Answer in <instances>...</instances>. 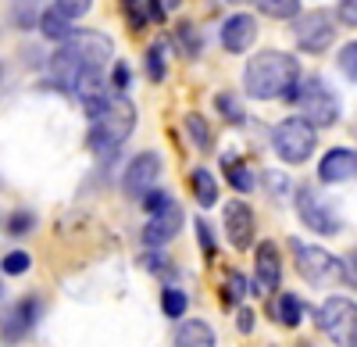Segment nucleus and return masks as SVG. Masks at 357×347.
Wrapping results in <instances>:
<instances>
[{
    "label": "nucleus",
    "mask_w": 357,
    "mask_h": 347,
    "mask_svg": "<svg viewBox=\"0 0 357 347\" xmlns=\"http://www.w3.org/2000/svg\"><path fill=\"white\" fill-rule=\"evenodd\" d=\"M82 108L89 115V122H93L89 126V151L100 158H111L136 126V104L126 94H114V97L100 94L93 101H86Z\"/></svg>",
    "instance_id": "f257e3e1"
},
{
    "label": "nucleus",
    "mask_w": 357,
    "mask_h": 347,
    "mask_svg": "<svg viewBox=\"0 0 357 347\" xmlns=\"http://www.w3.org/2000/svg\"><path fill=\"white\" fill-rule=\"evenodd\" d=\"M243 86L254 101H296L301 90V65L286 50H261L243 68Z\"/></svg>",
    "instance_id": "f03ea898"
},
{
    "label": "nucleus",
    "mask_w": 357,
    "mask_h": 347,
    "mask_svg": "<svg viewBox=\"0 0 357 347\" xmlns=\"http://www.w3.org/2000/svg\"><path fill=\"white\" fill-rule=\"evenodd\" d=\"M314 143H318L314 126H311L307 119H301V115H296V119L279 122L275 133H272V147H275V154H279L282 161H289V165L307 161V158L314 154Z\"/></svg>",
    "instance_id": "7ed1b4c3"
},
{
    "label": "nucleus",
    "mask_w": 357,
    "mask_h": 347,
    "mask_svg": "<svg viewBox=\"0 0 357 347\" xmlns=\"http://www.w3.org/2000/svg\"><path fill=\"white\" fill-rule=\"evenodd\" d=\"M296 104H301V119H307L314 129H325V126L340 122V101H336V94H329V86H325L321 79L301 82Z\"/></svg>",
    "instance_id": "20e7f679"
},
{
    "label": "nucleus",
    "mask_w": 357,
    "mask_h": 347,
    "mask_svg": "<svg viewBox=\"0 0 357 347\" xmlns=\"http://www.w3.org/2000/svg\"><path fill=\"white\" fill-rule=\"evenodd\" d=\"M318 326L336 347L357 344V304L350 297H329L318 311Z\"/></svg>",
    "instance_id": "39448f33"
},
{
    "label": "nucleus",
    "mask_w": 357,
    "mask_h": 347,
    "mask_svg": "<svg viewBox=\"0 0 357 347\" xmlns=\"http://www.w3.org/2000/svg\"><path fill=\"white\" fill-rule=\"evenodd\" d=\"M293 251H296V272H301L307 283L314 286H329L343 276V265H340V258H333L325 247H314V244H301V240H293Z\"/></svg>",
    "instance_id": "423d86ee"
},
{
    "label": "nucleus",
    "mask_w": 357,
    "mask_h": 347,
    "mask_svg": "<svg viewBox=\"0 0 357 347\" xmlns=\"http://www.w3.org/2000/svg\"><path fill=\"white\" fill-rule=\"evenodd\" d=\"M293 36H296V47L301 50L321 54V50H329L333 40H336V22H333L329 11H307V15L296 18Z\"/></svg>",
    "instance_id": "0eeeda50"
},
{
    "label": "nucleus",
    "mask_w": 357,
    "mask_h": 347,
    "mask_svg": "<svg viewBox=\"0 0 357 347\" xmlns=\"http://www.w3.org/2000/svg\"><path fill=\"white\" fill-rule=\"evenodd\" d=\"M296 215L307 222V229H314V233H321V237H336L340 233V219L329 212V205H325L311 186L296 190Z\"/></svg>",
    "instance_id": "6e6552de"
},
{
    "label": "nucleus",
    "mask_w": 357,
    "mask_h": 347,
    "mask_svg": "<svg viewBox=\"0 0 357 347\" xmlns=\"http://www.w3.org/2000/svg\"><path fill=\"white\" fill-rule=\"evenodd\" d=\"M158 176H161V158H158L154 151L136 154V158L129 161V168H126V176H122L126 197H143L146 190L158 183Z\"/></svg>",
    "instance_id": "1a4fd4ad"
},
{
    "label": "nucleus",
    "mask_w": 357,
    "mask_h": 347,
    "mask_svg": "<svg viewBox=\"0 0 357 347\" xmlns=\"http://www.w3.org/2000/svg\"><path fill=\"white\" fill-rule=\"evenodd\" d=\"M36 319H40V301L36 297H25V301L11 304L4 315H0V337H4L8 344H18L29 330H33Z\"/></svg>",
    "instance_id": "9d476101"
},
{
    "label": "nucleus",
    "mask_w": 357,
    "mask_h": 347,
    "mask_svg": "<svg viewBox=\"0 0 357 347\" xmlns=\"http://www.w3.org/2000/svg\"><path fill=\"white\" fill-rule=\"evenodd\" d=\"M178 229H183V212H178V205L172 200L168 208L154 212L151 222L143 226V244H146V247H165L168 240L178 237Z\"/></svg>",
    "instance_id": "9b49d317"
},
{
    "label": "nucleus",
    "mask_w": 357,
    "mask_h": 347,
    "mask_svg": "<svg viewBox=\"0 0 357 347\" xmlns=\"http://www.w3.org/2000/svg\"><path fill=\"white\" fill-rule=\"evenodd\" d=\"M225 237L236 251H247L254 244V212L243 200H229L225 205Z\"/></svg>",
    "instance_id": "f8f14e48"
},
{
    "label": "nucleus",
    "mask_w": 357,
    "mask_h": 347,
    "mask_svg": "<svg viewBox=\"0 0 357 347\" xmlns=\"http://www.w3.org/2000/svg\"><path fill=\"white\" fill-rule=\"evenodd\" d=\"M254 276L261 290H275L282 283V262H279V244L275 240H261L257 258H254Z\"/></svg>",
    "instance_id": "ddd939ff"
},
{
    "label": "nucleus",
    "mask_w": 357,
    "mask_h": 347,
    "mask_svg": "<svg viewBox=\"0 0 357 347\" xmlns=\"http://www.w3.org/2000/svg\"><path fill=\"white\" fill-rule=\"evenodd\" d=\"M254 40H257V22H254L250 15H232V18H225V25H222V47H225L229 54L250 50Z\"/></svg>",
    "instance_id": "4468645a"
},
{
    "label": "nucleus",
    "mask_w": 357,
    "mask_h": 347,
    "mask_svg": "<svg viewBox=\"0 0 357 347\" xmlns=\"http://www.w3.org/2000/svg\"><path fill=\"white\" fill-rule=\"evenodd\" d=\"M354 176H357V154L347 151V147L329 151L321 158V165H318V179L321 183H347Z\"/></svg>",
    "instance_id": "2eb2a0df"
},
{
    "label": "nucleus",
    "mask_w": 357,
    "mask_h": 347,
    "mask_svg": "<svg viewBox=\"0 0 357 347\" xmlns=\"http://www.w3.org/2000/svg\"><path fill=\"white\" fill-rule=\"evenodd\" d=\"M40 33L47 36V40H54V43H65L72 33H75V29H72V18L61 11V8H47L43 15H40Z\"/></svg>",
    "instance_id": "dca6fc26"
},
{
    "label": "nucleus",
    "mask_w": 357,
    "mask_h": 347,
    "mask_svg": "<svg viewBox=\"0 0 357 347\" xmlns=\"http://www.w3.org/2000/svg\"><path fill=\"white\" fill-rule=\"evenodd\" d=\"M175 347H215V330L204 319H190L178 326L175 333Z\"/></svg>",
    "instance_id": "f3484780"
},
{
    "label": "nucleus",
    "mask_w": 357,
    "mask_h": 347,
    "mask_svg": "<svg viewBox=\"0 0 357 347\" xmlns=\"http://www.w3.org/2000/svg\"><path fill=\"white\" fill-rule=\"evenodd\" d=\"M190 186H193V200H197L200 208H211V205H218V183H215V176H211L207 168H193Z\"/></svg>",
    "instance_id": "a211bd4d"
},
{
    "label": "nucleus",
    "mask_w": 357,
    "mask_h": 347,
    "mask_svg": "<svg viewBox=\"0 0 357 347\" xmlns=\"http://www.w3.org/2000/svg\"><path fill=\"white\" fill-rule=\"evenodd\" d=\"M272 311H275V323H282V326H301V319H304V304H301V297H293V294H279V301L272 304Z\"/></svg>",
    "instance_id": "6ab92c4d"
},
{
    "label": "nucleus",
    "mask_w": 357,
    "mask_h": 347,
    "mask_svg": "<svg viewBox=\"0 0 357 347\" xmlns=\"http://www.w3.org/2000/svg\"><path fill=\"white\" fill-rule=\"evenodd\" d=\"M222 165H225V179L232 183V190L247 193V190L254 186V176H250V168H247L243 161H236V158L229 154V158H222Z\"/></svg>",
    "instance_id": "aec40b11"
},
{
    "label": "nucleus",
    "mask_w": 357,
    "mask_h": 347,
    "mask_svg": "<svg viewBox=\"0 0 357 347\" xmlns=\"http://www.w3.org/2000/svg\"><path fill=\"white\" fill-rule=\"evenodd\" d=\"M268 18H296L301 15V0H254Z\"/></svg>",
    "instance_id": "412c9836"
},
{
    "label": "nucleus",
    "mask_w": 357,
    "mask_h": 347,
    "mask_svg": "<svg viewBox=\"0 0 357 347\" xmlns=\"http://www.w3.org/2000/svg\"><path fill=\"white\" fill-rule=\"evenodd\" d=\"M186 133H190V140H193L197 151H211V129H207V122L200 119L197 111L186 115Z\"/></svg>",
    "instance_id": "4be33fe9"
},
{
    "label": "nucleus",
    "mask_w": 357,
    "mask_h": 347,
    "mask_svg": "<svg viewBox=\"0 0 357 347\" xmlns=\"http://www.w3.org/2000/svg\"><path fill=\"white\" fill-rule=\"evenodd\" d=\"M186 304H190V297L178 290V286H165V294H161V308H165V315L168 319H178V315H186Z\"/></svg>",
    "instance_id": "5701e85b"
},
{
    "label": "nucleus",
    "mask_w": 357,
    "mask_h": 347,
    "mask_svg": "<svg viewBox=\"0 0 357 347\" xmlns=\"http://www.w3.org/2000/svg\"><path fill=\"white\" fill-rule=\"evenodd\" d=\"M215 108H218V115H222L229 126H240L243 122V108H240V101H236L232 94H218L215 97Z\"/></svg>",
    "instance_id": "b1692460"
},
{
    "label": "nucleus",
    "mask_w": 357,
    "mask_h": 347,
    "mask_svg": "<svg viewBox=\"0 0 357 347\" xmlns=\"http://www.w3.org/2000/svg\"><path fill=\"white\" fill-rule=\"evenodd\" d=\"M29 269H33V258H29L25 251H11L4 262H0V272H4V276H22Z\"/></svg>",
    "instance_id": "393cba45"
},
{
    "label": "nucleus",
    "mask_w": 357,
    "mask_h": 347,
    "mask_svg": "<svg viewBox=\"0 0 357 347\" xmlns=\"http://www.w3.org/2000/svg\"><path fill=\"white\" fill-rule=\"evenodd\" d=\"M146 75H151V82L165 79V43H154L146 50Z\"/></svg>",
    "instance_id": "a878e982"
},
{
    "label": "nucleus",
    "mask_w": 357,
    "mask_h": 347,
    "mask_svg": "<svg viewBox=\"0 0 357 347\" xmlns=\"http://www.w3.org/2000/svg\"><path fill=\"white\" fill-rule=\"evenodd\" d=\"M175 33H178V43H183V54L186 57H197L200 54V36H197V25L193 22H183Z\"/></svg>",
    "instance_id": "bb28decb"
},
{
    "label": "nucleus",
    "mask_w": 357,
    "mask_h": 347,
    "mask_svg": "<svg viewBox=\"0 0 357 347\" xmlns=\"http://www.w3.org/2000/svg\"><path fill=\"white\" fill-rule=\"evenodd\" d=\"M340 72H343L347 79H354V82H357V40H354V43H347V47L340 50Z\"/></svg>",
    "instance_id": "cd10ccee"
},
{
    "label": "nucleus",
    "mask_w": 357,
    "mask_h": 347,
    "mask_svg": "<svg viewBox=\"0 0 357 347\" xmlns=\"http://www.w3.org/2000/svg\"><path fill=\"white\" fill-rule=\"evenodd\" d=\"M139 205H143L146 212L154 215V212H161V208H168V205H172V197H168L165 190H146V193H143V200H139Z\"/></svg>",
    "instance_id": "c85d7f7f"
},
{
    "label": "nucleus",
    "mask_w": 357,
    "mask_h": 347,
    "mask_svg": "<svg viewBox=\"0 0 357 347\" xmlns=\"http://www.w3.org/2000/svg\"><path fill=\"white\" fill-rule=\"evenodd\" d=\"M247 276H240V272H229V286H225V301H240V297H247Z\"/></svg>",
    "instance_id": "c756f323"
},
{
    "label": "nucleus",
    "mask_w": 357,
    "mask_h": 347,
    "mask_svg": "<svg viewBox=\"0 0 357 347\" xmlns=\"http://www.w3.org/2000/svg\"><path fill=\"white\" fill-rule=\"evenodd\" d=\"M33 226H36L33 212H15V215H11V222H8V233L22 237V233H29V229H33Z\"/></svg>",
    "instance_id": "7c9ffc66"
},
{
    "label": "nucleus",
    "mask_w": 357,
    "mask_h": 347,
    "mask_svg": "<svg viewBox=\"0 0 357 347\" xmlns=\"http://www.w3.org/2000/svg\"><path fill=\"white\" fill-rule=\"evenodd\" d=\"M122 11H126V18H129V29H143V25H146V15H143V8H139V0H122Z\"/></svg>",
    "instance_id": "2f4dec72"
},
{
    "label": "nucleus",
    "mask_w": 357,
    "mask_h": 347,
    "mask_svg": "<svg viewBox=\"0 0 357 347\" xmlns=\"http://www.w3.org/2000/svg\"><path fill=\"white\" fill-rule=\"evenodd\" d=\"M57 8H61L68 18H82L89 8H93V0H57Z\"/></svg>",
    "instance_id": "473e14b6"
},
{
    "label": "nucleus",
    "mask_w": 357,
    "mask_h": 347,
    "mask_svg": "<svg viewBox=\"0 0 357 347\" xmlns=\"http://www.w3.org/2000/svg\"><path fill=\"white\" fill-rule=\"evenodd\" d=\"M336 18L350 29H357V0H340V8H336Z\"/></svg>",
    "instance_id": "72a5a7b5"
},
{
    "label": "nucleus",
    "mask_w": 357,
    "mask_h": 347,
    "mask_svg": "<svg viewBox=\"0 0 357 347\" xmlns=\"http://www.w3.org/2000/svg\"><path fill=\"white\" fill-rule=\"evenodd\" d=\"M340 265H343V279H347V283L354 286V290H357V247H354V251L343 258Z\"/></svg>",
    "instance_id": "f704fd0d"
},
{
    "label": "nucleus",
    "mask_w": 357,
    "mask_h": 347,
    "mask_svg": "<svg viewBox=\"0 0 357 347\" xmlns=\"http://www.w3.org/2000/svg\"><path fill=\"white\" fill-rule=\"evenodd\" d=\"M15 22H18L22 29H33L40 18L33 15V8H29V4H18V8H15Z\"/></svg>",
    "instance_id": "c9c22d12"
},
{
    "label": "nucleus",
    "mask_w": 357,
    "mask_h": 347,
    "mask_svg": "<svg viewBox=\"0 0 357 347\" xmlns=\"http://www.w3.org/2000/svg\"><path fill=\"white\" fill-rule=\"evenodd\" d=\"M111 86H114L118 94L126 90V86H129V65H114V72H111Z\"/></svg>",
    "instance_id": "e433bc0d"
},
{
    "label": "nucleus",
    "mask_w": 357,
    "mask_h": 347,
    "mask_svg": "<svg viewBox=\"0 0 357 347\" xmlns=\"http://www.w3.org/2000/svg\"><path fill=\"white\" fill-rule=\"evenodd\" d=\"M197 233H200V244H204V254L211 258L215 254V244H211V233H207V222H197Z\"/></svg>",
    "instance_id": "4c0bfd02"
},
{
    "label": "nucleus",
    "mask_w": 357,
    "mask_h": 347,
    "mask_svg": "<svg viewBox=\"0 0 357 347\" xmlns=\"http://www.w3.org/2000/svg\"><path fill=\"white\" fill-rule=\"evenodd\" d=\"M236 326H240V333H250V330H254V311H250V308H240V319H236Z\"/></svg>",
    "instance_id": "58836bf2"
},
{
    "label": "nucleus",
    "mask_w": 357,
    "mask_h": 347,
    "mask_svg": "<svg viewBox=\"0 0 357 347\" xmlns=\"http://www.w3.org/2000/svg\"><path fill=\"white\" fill-rule=\"evenodd\" d=\"M268 190H272V193L279 190V193H282V190H286V176H268Z\"/></svg>",
    "instance_id": "ea45409f"
},
{
    "label": "nucleus",
    "mask_w": 357,
    "mask_h": 347,
    "mask_svg": "<svg viewBox=\"0 0 357 347\" xmlns=\"http://www.w3.org/2000/svg\"><path fill=\"white\" fill-rule=\"evenodd\" d=\"M158 4H161V11H165V15H168V11H175V8H178V4H183V0H158Z\"/></svg>",
    "instance_id": "a19ab883"
},
{
    "label": "nucleus",
    "mask_w": 357,
    "mask_h": 347,
    "mask_svg": "<svg viewBox=\"0 0 357 347\" xmlns=\"http://www.w3.org/2000/svg\"><path fill=\"white\" fill-rule=\"evenodd\" d=\"M0 297H4V283H0Z\"/></svg>",
    "instance_id": "79ce46f5"
},
{
    "label": "nucleus",
    "mask_w": 357,
    "mask_h": 347,
    "mask_svg": "<svg viewBox=\"0 0 357 347\" xmlns=\"http://www.w3.org/2000/svg\"><path fill=\"white\" fill-rule=\"evenodd\" d=\"M0 79H4V65H0Z\"/></svg>",
    "instance_id": "37998d69"
},
{
    "label": "nucleus",
    "mask_w": 357,
    "mask_h": 347,
    "mask_svg": "<svg viewBox=\"0 0 357 347\" xmlns=\"http://www.w3.org/2000/svg\"><path fill=\"white\" fill-rule=\"evenodd\" d=\"M301 347H311V344H301Z\"/></svg>",
    "instance_id": "c03bdc74"
}]
</instances>
